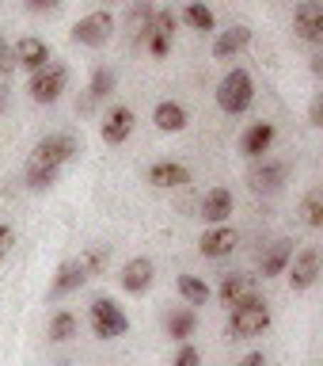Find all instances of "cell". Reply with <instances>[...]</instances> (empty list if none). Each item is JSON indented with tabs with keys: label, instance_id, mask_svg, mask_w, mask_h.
<instances>
[{
	"label": "cell",
	"instance_id": "cell-1",
	"mask_svg": "<svg viewBox=\"0 0 323 366\" xmlns=\"http://www.w3.org/2000/svg\"><path fill=\"white\" fill-rule=\"evenodd\" d=\"M270 328V309L267 302L247 290L244 297H236L232 302V317H228V336L232 340H251V336H262V332Z\"/></svg>",
	"mask_w": 323,
	"mask_h": 366
},
{
	"label": "cell",
	"instance_id": "cell-2",
	"mask_svg": "<svg viewBox=\"0 0 323 366\" xmlns=\"http://www.w3.org/2000/svg\"><path fill=\"white\" fill-rule=\"evenodd\" d=\"M217 103H221L225 114H244L251 103H255V84H251L247 69H232V73L221 76V84H217Z\"/></svg>",
	"mask_w": 323,
	"mask_h": 366
},
{
	"label": "cell",
	"instance_id": "cell-3",
	"mask_svg": "<svg viewBox=\"0 0 323 366\" xmlns=\"http://www.w3.org/2000/svg\"><path fill=\"white\" fill-rule=\"evenodd\" d=\"M65 88H68V69H65L61 61L42 65L39 73H31V80H27V92H31L34 103H53V99H61Z\"/></svg>",
	"mask_w": 323,
	"mask_h": 366
},
{
	"label": "cell",
	"instance_id": "cell-4",
	"mask_svg": "<svg viewBox=\"0 0 323 366\" xmlns=\"http://www.w3.org/2000/svg\"><path fill=\"white\" fill-rule=\"evenodd\" d=\"M91 328H96L99 340H118L130 332V317L122 313L118 302H111V297H96L91 302Z\"/></svg>",
	"mask_w": 323,
	"mask_h": 366
},
{
	"label": "cell",
	"instance_id": "cell-5",
	"mask_svg": "<svg viewBox=\"0 0 323 366\" xmlns=\"http://www.w3.org/2000/svg\"><path fill=\"white\" fill-rule=\"evenodd\" d=\"M80 153V145H76V137L73 134H50V137H42L39 145H34V153L27 164H42V168H61L65 160H73Z\"/></svg>",
	"mask_w": 323,
	"mask_h": 366
},
{
	"label": "cell",
	"instance_id": "cell-6",
	"mask_svg": "<svg viewBox=\"0 0 323 366\" xmlns=\"http://www.w3.org/2000/svg\"><path fill=\"white\" fill-rule=\"evenodd\" d=\"M111 34H114V19H111V11H91V16L84 19H76V27H73V42L80 46H107L111 42Z\"/></svg>",
	"mask_w": 323,
	"mask_h": 366
},
{
	"label": "cell",
	"instance_id": "cell-7",
	"mask_svg": "<svg viewBox=\"0 0 323 366\" xmlns=\"http://www.w3.org/2000/svg\"><path fill=\"white\" fill-rule=\"evenodd\" d=\"M175 27H179L175 11H171V8H156V16H153V23H148V31H145V39H141L148 46V54L164 57L171 50V34H175Z\"/></svg>",
	"mask_w": 323,
	"mask_h": 366
},
{
	"label": "cell",
	"instance_id": "cell-8",
	"mask_svg": "<svg viewBox=\"0 0 323 366\" xmlns=\"http://www.w3.org/2000/svg\"><path fill=\"white\" fill-rule=\"evenodd\" d=\"M289 286L293 290H308V286H316L319 279V252L316 248H301L297 256L289 259Z\"/></svg>",
	"mask_w": 323,
	"mask_h": 366
},
{
	"label": "cell",
	"instance_id": "cell-9",
	"mask_svg": "<svg viewBox=\"0 0 323 366\" xmlns=\"http://www.w3.org/2000/svg\"><path fill=\"white\" fill-rule=\"evenodd\" d=\"M285 176H289V168H285L282 160H255V168L247 172V183H251V191L274 194L285 183Z\"/></svg>",
	"mask_w": 323,
	"mask_h": 366
},
{
	"label": "cell",
	"instance_id": "cell-10",
	"mask_svg": "<svg viewBox=\"0 0 323 366\" xmlns=\"http://www.w3.org/2000/svg\"><path fill=\"white\" fill-rule=\"evenodd\" d=\"M293 27L304 42H319L323 39V4L319 0H301L293 11Z\"/></svg>",
	"mask_w": 323,
	"mask_h": 366
},
{
	"label": "cell",
	"instance_id": "cell-11",
	"mask_svg": "<svg viewBox=\"0 0 323 366\" xmlns=\"http://www.w3.org/2000/svg\"><path fill=\"white\" fill-rule=\"evenodd\" d=\"M11 61H16V69H27V73H39L42 65H50V46H46L42 39H19L16 46H11Z\"/></svg>",
	"mask_w": 323,
	"mask_h": 366
},
{
	"label": "cell",
	"instance_id": "cell-12",
	"mask_svg": "<svg viewBox=\"0 0 323 366\" xmlns=\"http://www.w3.org/2000/svg\"><path fill=\"white\" fill-rule=\"evenodd\" d=\"M145 179L153 183V187H160V191H175V187H187L190 183V168L179 164V160H156Z\"/></svg>",
	"mask_w": 323,
	"mask_h": 366
},
{
	"label": "cell",
	"instance_id": "cell-13",
	"mask_svg": "<svg viewBox=\"0 0 323 366\" xmlns=\"http://www.w3.org/2000/svg\"><path fill=\"white\" fill-rule=\"evenodd\" d=\"M153 279H156V267L148 256H133L122 267V290L125 294H145L148 286H153Z\"/></svg>",
	"mask_w": 323,
	"mask_h": 366
},
{
	"label": "cell",
	"instance_id": "cell-14",
	"mask_svg": "<svg viewBox=\"0 0 323 366\" xmlns=\"http://www.w3.org/2000/svg\"><path fill=\"white\" fill-rule=\"evenodd\" d=\"M198 214L210 225H225V217L232 214V191L228 187H210L202 194V202H198Z\"/></svg>",
	"mask_w": 323,
	"mask_h": 366
},
{
	"label": "cell",
	"instance_id": "cell-15",
	"mask_svg": "<svg viewBox=\"0 0 323 366\" xmlns=\"http://www.w3.org/2000/svg\"><path fill=\"white\" fill-rule=\"evenodd\" d=\"M133 126H137V119H133L130 107H111V114L103 119V142H107V145H122L125 137L133 134Z\"/></svg>",
	"mask_w": 323,
	"mask_h": 366
},
{
	"label": "cell",
	"instance_id": "cell-16",
	"mask_svg": "<svg viewBox=\"0 0 323 366\" xmlns=\"http://www.w3.org/2000/svg\"><path fill=\"white\" fill-rule=\"evenodd\" d=\"M270 145H274V122H255L244 130V137H240V149H244V157H251V160H262V153H270Z\"/></svg>",
	"mask_w": 323,
	"mask_h": 366
},
{
	"label": "cell",
	"instance_id": "cell-17",
	"mask_svg": "<svg viewBox=\"0 0 323 366\" xmlns=\"http://www.w3.org/2000/svg\"><path fill=\"white\" fill-rule=\"evenodd\" d=\"M293 259V240H274V244L259 256V274L262 279H274V274H285Z\"/></svg>",
	"mask_w": 323,
	"mask_h": 366
},
{
	"label": "cell",
	"instance_id": "cell-18",
	"mask_svg": "<svg viewBox=\"0 0 323 366\" xmlns=\"http://www.w3.org/2000/svg\"><path fill=\"white\" fill-rule=\"evenodd\" d=\"M198 248H202V256H210V259L228 256V252L236 248V229L232 225H213L210 233H202Z\"/></svg>",
	"mask_w": 323,
	"mask_h": 366
},
{
	"label": "cell",
	"instance_id": "cell-19",
	"mask_svg": "<svg viewBox=\"0 0 323 366\" xmlns=\"http://www.w3.org/2000/svg\"><path fill=\"white\" fill-rule=\"evenodd\" d=\"M247 42H251V27L236 23V27H228V31L217 34V42H213V57H217V61H228V57H236Z\"/></svg>",
	"mask_w": 323,
	"mask_h": 366
},
{
	"label": "cell",
	"instance_id": "cell-20",
	"mask_svg": "<svg viewBox=\"0 0 323 366\" xmlns=\"http://www.w3.org/2000/svg\"><path fill=\"white\" fill-rule=\"evenodd\" d=\"M153 122H156V130H164V134H179V130H187V107L175 99H164V103H156V111H153Z\"/></svg>",
	"mask_w": 323,
	"mask_h": 366
},
{
	"label": "cell",
	"instance_id": "cell-21",
	"mask_svg": "<svg viewBox=\"0 0 323 366\" xmlns=\"http://www.w3.org/2000/svg\"><path fill=\"white\" fill-rule=\"evenodd\" d=\"M114 84H118V76H114V69H107V65H99L96 73H91V84H88V99L84 103H76L80 111H91L99 99H107L111 92H114Z\"/></svg>",
	"mask_w": 323,
	"mask_h": 366
},
{
	"label": "cell",
	"instance_id": "cell-22",
	"mask_svg": "<svg viewBox=\"0 0 323 366\" xmlns=\"http://www.w3.org/2000/svg\"><path fill=\"white\" fill-rule=\"evenodd\" d=\"M84 282H88V274L76 267V259H68V263H61V271H57V279H53V286H50V294H53V297H65V294L80 290Z\"/></svg>",
	"mask_w": 323,
	"mask_h": 366
},
{
	"label": "cell",
	"instance_id": "cell-23",
	"mask_svg": "<svg viewBox=\"0 0 323 366\" xmlns=\"http://www.w3.org/2000/svg\"><path fill=\"white\" fill-rule=\"evenodd\" d=\"M107 263H111V244H91L80 252V259H76V267L88 274V279H96V274L107 271Z\"/></svg>",
	"mask_w": 323,
	"mask_h": 366
},
{
	"label": "cell",
	"instance_id": "cell-24",
	"mask_svg": "<svg viewBox=\"0 0 323 366\" xmlns=\"http://www.w3.org/2000/svg\"><path fill=\"white\" fill-rule=\"evenodd\" d=\"M179 294L187 305H205L213 290L205 286V279H198V274H179Z\"/></svg>",
	"mask_w": 323,
	"mask_h": 366
},
{
	"label": "cell",
	"instance_id": "cell-25",
	"mask_svg": "<svg viewBox=\"0 0 323 366\" xmlns=\"http://www.w3.org/2000/svg\"><path fill=\"white\" fill-rule=\"evenodd\" d=\"M251 290V274H225L221 286H217V297H221L225 305H232L236 297H244Z\"/></svg>",
	"mask_w": 323,
	"mask_h": 366
},
{
	"label": "cell",
	"instance_id": "cell-26",
	"mask_svg": "<svg viewBox=\"0 0 323 366\" xmlns=\"http://www.w3.org/2000/svg\"><path fill=\"white\" fill-rule=\"evenodd\" d=\"M194 325H198V317H194V309H175V313L168 317V336L171 340H187Z\"/></svg>",
	"mask_w": 323,
	"mask_h": 366
},
{
	"label": "cell",
	"instance_id": "cell-27",
	"mask_svg": "<svg viewBox=\"0 0 323 366\" xmlns=\"http://www.w3.org/2000/svg\"><path fill=\"white\" fill-rule=\"evenodd\" d=\"M76 332H80V325H76V317L68 313V309H61V313H53V320H50V340H53V343L73 340Z\"/></svg>",
	"mask_w": 323,
	"mask_h": 366
},
{
	"label": "cell",
	"instance_id": "cell-28",
	"mask_svg": "<svg viewBox=\"0 0 323 366\" xmlns=\"http://www.w3.org/2000/svg\"><path fill=\"white\" fill-rule=\"evenodd\" d=\"M57 172L61 168H42V164H27V172H23V179H27L31 191H46L57 183Z\"/></svg>",
	"mask_w": 323,
	"mask_h": 366
},
{
	"label": "cell",
	"instance_id": "cell-29",
	"mask_svg": "<svg viewBox=\"0 0 323 366\" xmlns=\"http://www.w3.org/2000/svg\"><path fill=\"white\" fill-rule=\"evenodd\" d=\"M301 214H304V225L308 229H323V191H308L304 194Z\"/></svg>",
	"mask_w": 323,
	"mask_h": 366
},
{
	"label": "cell",
	"instance_id": "cell-30",
	"mask_svg": "<svg viewBox=\"0 0 323 366\" xmlns=\"http://www.w3.org/2000/svg\"><path fill=\"white\" fill-rule=\"evenodd\" d=\"M187 23H190L194 31H213V27H217L213 11L205 8L202 0H190V4H187Z\"/></svg>",
	"mask_w": 323,
	"mask_h": 366
},
{
	"label": "cell",
	"instance_id": "cell-31",
	"mask_svg": "<svg viewBox=\"0 0 323 366\" xmlns=\"http://www.w3.org/2000/svg\"><path fill=\"white\" fill-rule=\"evenodd\" d=\"M153 16H156V8L148 4V0H141V4H133L130 19H133V31H137V42L145 39V31H148V23H153Z\"/></svg>",
	"mask_w": 323,
	"mask_h": 366
},
{
	"label": "cell",
	"instance_id": "cell-32",
	"mask_svg": "<svg viewBox=\"0 0 323 366\" xmlns=\"http://www.w3.org/2000/svg\"><path fill=\"white\" fill-rule=\"evenodd\" d=\"M171 366H202V355H198V347H190V343H183L179 347V355H175V362Z\"/></svg>",
	"mask_w": 323,
	"mask_h": 366
},
{
	"label": "cell",
	"instance_id": "cell-33",
	"mask_svg": "<svg viewBox=\"0 0 323 366\" xmlns=\"http://www.w3.org/2000/svg\"><path fill=\"white\" fill-rule=\"evenodd\" d=\"M11 69H16V61H11V46L0 39V80H8Z\"/></svg>",
	"mask_w": 323,
	"mask_h": 366
},
{
	"label": "cell",
	"instance_id": "cell-34",
	"mask_svg": "<svg viewBox=\"0 0 323 366\" xmlns=\"http://www.w3.org/2000/svg\"><path fill=\"white\" fill-rule=\"evenodd\" d=\"M11 244H16V229H11V225H0V259L11 252Z\"/></svg>",
	"mask_w": 323,
	"mask_h": 366
},
{
	"label": "cell",
	"instance_id": "cell-35",
	"mask_svg": "<svg viewBox=\"0 0 323 366\" xmlns=\"http://www.w3.org/2000/svg\"><path fill=\"white\" fill-rule=\"evenodd\" d=\"M27 8L31 11H53V8H61V0H27Z\"/></svg>",
	"mask_w": 323,
	"mask_h": 366
},
{
	"label": "cell",
	"instance_id": "cell-36",
	"mask_svg": "<svg viewBox=\"0 0 323 366\" xmlns=\"http://www.w3.org/2000/svg\"><path fill=\"white\" fill-rule=\"evenodd\" d=\"M240 366H267V359H262L259 351H251V355H244V362H240Z\"/></svg>",
	"mask_w": 323,
	"mask_h": 366
},
{
	"label": "cell",
	"instance_id": "cell-37",
	"mask_svg": "<svg viewBox=\"0 0 323 366\" xmlns=\"http://www.w3.org/2000/svg\"><path fill=\"white\" fill-rule=\"evenodd\" d=\"M319 119H323V103L316 99V103H312V126H319Z\"/></svg>",
	"mask_w": 323,
	"mask_h": 366
},
{
	"label": "cell",
	"instance_id": "cell-38",
	"mask_svg": "<svg viewBox=\"0 0 323 366\" xmlns=\"http://www.w3.org/2000/svg\"><path fill=\"white\" fill-rule=\"evenodd\" d=\"M8 92H11L8 84H0V111H4V103H8Z\"/></svg>",
	"mask_w": 323,
	"mask_h": 366
}]
</instances>
